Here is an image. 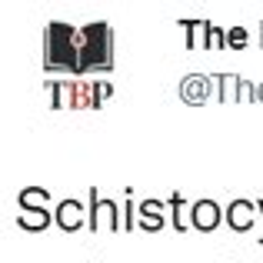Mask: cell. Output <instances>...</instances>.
Returning a JSON list of instances; mask_svg holds the SVG:
<instances>
[{
  "label": "cell",
  "instance_id": "1",
  "mask_svg": "<svg viewBox=\"0 0 263 263\" xmlns=\"http://www.w3.org/2000/svg\"><path fill=\"white\" fill-rule=\"evenodd\" d=\"M44 37V70L73 73V80H84V73L93 70H114V27L103 20L84 27L53 20Z\"/></svg>",
  "mask_w": 263,
  "mask_h": 263
},
{
  "label": "cell",
  "instance_id": "2",
  "mask_svg": "<svg viewBox=\"0 0 263 263\" xmlns=\"http://www.w3.org/2000/svg\"><path fill=\"white\" fill-rule=\"evenodd\" d=\"M110 93H114V84L107 80H50L53 110H100Z\"/></svg>",
  "mask_w": 263,
  "mask_h": 263
},
{
  "label": "cell",
  "instance_id": "3",
  "mask_svg": "<svg viewBox=\"0 0 263 263\" xmlns=\"http://www.w3.org/2000/svg\"><path fill=\"white\" fill-rule=\"evenodd\" d=\"M87 217H90V233H100V217H107V227L110 233H120V206L114 200H103L97 197V186H90V200H87Z\"/></svg>",
  "mask_w": 263,
  "mask_h": 263
},
{
  "label": "cell",
  "instance_id": "4",
  "mask_svg": "<svg viewBox=\"0 0 263 263\" xmlns=\"http://www.w3.org/2000/svg\"><path fill=\"white\" fill-rule=\"evenodd\" d=\"M220 223H227V210L210 197H200L197 203L190 206V227L200 233H213Z\"/></svg>",
  "mask_w": 263,
  "mask_h": 263
},
{
  "label": "cell",
  "instance_id": "5",
  "mask_svg": "<svg viewBox=\"0 0 263 263\" xmlns=\"http://www.w3.org/2000/svg\"><path fill=\"white\" fill-rule=\"evenodd\" d=\"M177 90H180V100H183L186 107H200V103H206L210 97H217V84H213L210 73H186Z\"/></svg>",
  "mask_w": 263,
  "mask_h": 263
},
{
  "label": "cell",
  "instance_id": "6",
  "mask_svg": "<svg viewBox=\"0 0 263 263\" xmlns=\"http://www.w3.org/2000/svg\"><path fill=\"white\" fill-rule=\"evenodd\" d=\"M53 223H57L64 233H77L80 227H87V223H90V217H87V206L80 203V200H73V197L60 200V206L53 210Z\"/></svg>",
  "mask_w": 263,
  "mask_h": 263
},
{
  "label": "cell",
  "instance_id": "7",
  "mask_svg": "<svg viewBox=\"0 0 263 263\" xmlns=\"http://www.w3.org/2000/svg\"><path fill=\"white\" fill-rule=\"evenodd\" d=\"M227 210V227L230 230H237V233H247V230H253V223H257V203L253 200H230V206H223Z\"/></svg>",
  "mask_w": 263,
  "mask_h": 263
},
{
  "label": "cell",
  "instance_id": "8",
  "mask_svg": "<svg viewBox=\"0 0 263 263\" xmlns=\"http://www.w3.org/2000/svg\"><path fill=\"white\" fill-rule=\"evenodd\" d=\"M163 200H143L140 206H137V217H140V230H147V233H160L163 230Z\"/></svg>",
  "mask_w": 263,
  "mask_h": 263
},
{
  "label": "cell",
  "instance_id": "9",
  "mask_svg": "<svg viewBox=\"0 0 263 263\" xmlns=\"http://www.w3.org/2000/svg\"><path fill=\"white\" fill-rule=\"evenodd\" d=\"M47 203H50V190H44V186H24L17 193L20 210H47Z\"/></svg>",
  "mask_w": 263,
  "mask_h": 263
},
{
  "label": "cell",
  "instance_id": "10",
  "mask_svg": "<svg viewBox=\"0 0 263 263\" xmlns=\"http://www.w3.org/2000/svg\"><path fill=\"white\" fill-rule=\"evenodd\" d=\"M50 210H17V227L30 233H44L50 227Z\"/></svg>",
  "mask_w": 263,
  "mask_h": 263
},
{
  "label": "cell",
  "instance_id": "11",
  "mask_svg": "<svg viewBox=\"0 0 263 263\" xmlns=\"http://www.w3.org/2000/svg\"><path fill=\"white\" fill-rule=\"evenodd\" d=\"M180 27L186 30V50H197L200 44H206V30H210V20L186 17V20H180Z\"/></svg>",
  "mask_w": 263,
  "mask_h": 263
},
{
  "label": "cell",
  "instance_id": "12",
  "mask_svg": "<svg viewBox=\"0 0 263 263\" xmlns=\"http://www.w3.org/2000/svg\"><path fill=\"white\" fill-rule=\"evenodd\" d=\"M213 84H217V100L230 103L233 90H237V73H213Z\"/></svg>",
  "mask_w": 263,
  "mask_h": 263
},
{
  "label": "cell",
  "instance_id": "13",
  "mask_svg": "<svg viewBox=\"0 0 263 263\" xmlns=\"http://www.w3.org/2000/svg\"><path fill=\"white\" fill-rule=\"evenodd\" d=\"M167 206H170V227H174V230L177 233H183L186 230V227H183V193H180V190H174V193H170V200H167Z\"/></svg>",
  "mask_w": 263,
  "mask_h": 263
},
{
  "label": "cell",
  "instance_id": "14",
  "mask_svg": "<svg viewBox=\"0 0 263 263\" xmlns=\"http://www.w3.org/2000/svg\"><path fill=\"white\" fill-rule=\"evenodd\" d=\"M233 100H237V103H250V100H257V84H253V80H247V77H237Z\"/></svg>",
  "mask_w": 263,
  "mask_h": 263
},
{
  "label": "cell",
  "instance_id": "15",
  "mask_svg": "<svg viewBox=\"0 0 263 263\" xmlns=\"http://www.w3.org/2000/svg\"><path fill=\"white\" fill-rule=\"evenodd\" d=\"M206 50H220V47H227V30L217 24H210V30H206Z\"/></svg>",
  "mask_w": 263,
  "mask_h": 263
},
{
  "label": "cell",
  "instance_id": "16",
  "mask_svg": "<svg viewBox=\"0 0 263 263\" xmlns=\"http://www.w3.org/2000/svg\"><path fill=\"white\" fill-rule=\"evenodd\" d=\"M137 223V206H134V190L123 193V230H134Z\"/></svg>",
  "mask_w": 263,
  "mask_h": 263
},
{
  "label": "cell",
  "instance_id": "17",
  "mask_svg": "<svg viewBox=\"0 0 263 263\" xmlns=\"http://www.w3.org/2000/svg\"><path fill=\"white\" fill-rule=\"evenodd\" d=\"M227 47H230V50H243L247 47V30L243 27H230V30H227Z\"/></svg>",
  "mask_w": 263,
  "mask_h": 263
},
{
  "label": "cell",
  "instance_id": "18",
  "mask_svg": "<svg viewBox=\"0 0 263 263\" xmlns=\"http://www.w3.org/2000/svg\"><path fill=\"white\" fill-rule=\"evenodd\" d=\"M257 213L263 217V200H257ZM260 243H263V233H260Z\"/></svg>",
  "mask_w": 263,
  "mask_h": 263
},
{
  "label": "cell",
  "instance_id": "19",
  "mask_svg": "<svg viewBox=\"0 0 263 263\" xmlns=\"http://www.w3.org/2000/svg\"><path fill=\"white\" fill-rule=\"evenodd\" d=\"M257 100L263 103V80H260V84H257Z\"/></svg>",
  "mask_w": 263,
  "mask_h": 263
},
{
  "label": "cell",
  "instance_id": "20",
  "mask_svg": "<svg viewBox=\"0 0 263 263\" xmlns=\"http://www.w3.org/2000/svg\"><path fill=\"white\" fill-rule=\"evenodd\" d=\"M237 263H253V260H237Z\"/></svg>",
  "mask_w": 263,
  "mask_h": 263
},
{
  "label": "cell",
  "instance_id": "21",
  "mask_svg": "<svg viewBox=\"0 0 263 263\" xmlns=\"http://www.w3.org/2000/svg\"><path fill=\"white\" fill-rule=\"evenodd\" d=\"M260 33H263V24H260ZM260 47H263V44H260Z\"/></svg>",
  "mask_w": 263,
  "mask_h": 263
}]
</instances>
